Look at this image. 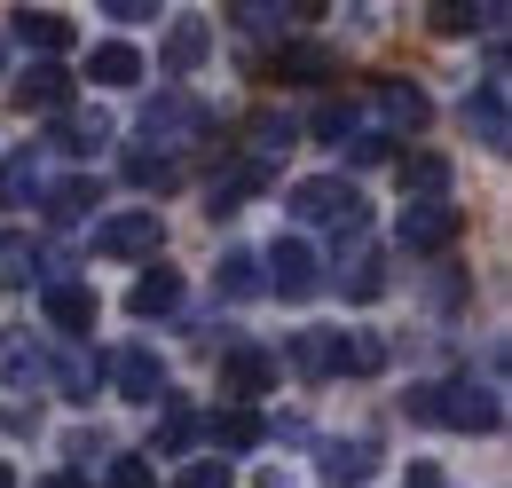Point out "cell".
<instances>
[{
  "label": "cell",
  "mask_w": 512,
  "mask_h": 488,
  "mask_svg": "<svg viewBox=\"0 0 512 488\" xmlns=\"http://www.w3.org/2000/svg\"><path fill=\"white\" fill-rule=\"evenodd\" d=\"M95 142H111V119H103V111H79V119L56 126V150H95Z\"/></svg>",
  "instance_id": "obj_21"
},
{
  "label": "cell",
  "mask_w": 512,
  "mask_h": 488,
  "mask_svg": "<svg viewBox=\"0 0 512 488\" xmlns=\"http://www.w3.org/2000/svg\"><path fill=\"white\" fill-rule=\"evenodd\" d=\"M205 40H213V32H205L197 16H182V24H174V40H166V71H190V63L205 56Z\"/></svg>",
  "instance_id": "obj_20"
},
{
  "label": "cell",
  "mask_w": 512,
  "mask_h": 488,
  "mask_svg": "<svg viewBox=\"0 0 512 488\" xmlns=\"http://www.w3.org/2000/svg\"><path fill=\"white\" fill-rule=\"evenodd\" d=\"M111 488H158L150 457H119V465H111Z\"/></svg>",
  "instance_id": "obj_33"
},
{
  "label": "cell",
  "mask_w": 512,
  "mask_h": 488,
  "mask_svg": "<svg viewBox=\"0 0 512 488\" xmlns=\"http://www.w3.org/2000/svg\"><path fill=\"white\" fill-rule=\"evenodd\" d=\"M0 63H8V40H0Z\"/></svg>",
  "instance_id": "obj_40"
},
{
  "label": "cell",
  "mask_w": 512,
  "mask_h": 488,
  "mask_svg": "<svg viewBox=\"0 0 512 488\" xmlns=\"http://www.w3.org/2000/svg\"><path fill=\"white\" fill-rule=\"evenodd\" d=\"M371 465H379V449H371V441H331V449H323V481H371Z\"/></svg>",
  "instance_id": "obj_15"
},
{
  "label": "cell",
  "mask_w": 512,
  "mask_h": 488,
  "mask_svg": "<svg viewBox=\"0 0 512 488\" xmlns=\"http://www.w3.org/2000/svg\"><path fill=\"white\" fill-rule=\"evenodd\" d=\"M40 488H87V481H79V473H48Z\"/></svg>",
  "instance_id": "obj_38"
},
{
  "label": "cell",
  "mask_w": 512,
  "mask_h": 488,
  "mask_svg": "<svg viewBox=\"0 0 512 488\" xmlns=\"http://www.w3.org/2000/svg\"><path fill=\"white\" fill-rule=\"evenodd\" d=\"M0 488H16V473H8V465H0Z\"/></svg>",
  "instance_id": "obj_39"
},
{
  "label": "cell",
  "mask_w": 512,
  "mask_h": 488,
  "mask_svg": "<svg viewBox=\"0 0 512 488\" xmlns=\"http://www.w3.org/2000/svg\"><path fill=\"white\" fill-rule=\"evenodd\" d=\"M410 488H442V473H434V465H418V473H410Z\"/></svg>",
  "instance_id": "obj_37"
},
{
  "label": "cell",
  "mask_w": 512,
  "mask_h": 488,
  "mask_svg": "<svg viewBox=\"0 0 512 488\" xmlns=\"http://www.w3.org/2000/svg\"><path fill=\"white\" fill-rule=\"evenodd\" d=\"M386 347L379 339H331V370H379Z\"/></svg>",
  "instance_id": "obj_26"
},
{
  "label": "cell",
  "mask_w": 512,
  "mask_h": 488,
  "mask_svg": "<svg viewBox=\"0 0 512 488\" xmlns=\"http://www.w3.org/2000/svg\"><path fill=\"white\" fill-rule=\"evenodd\" d=\"M16 40L24 48H71V16H56V8H16Z\"/></svg>",
  "instance_id": "obj_14"
},
{
  "label": "cell",
  "mask_w": 512,
  "mask_h": 488,
  "mask_svg": "<svg viewBox=\"0 0 512 488\" xmlns=\"http://www.w3.org/2000/svg\"><path fill=\"white\" fill-rule=\"evenodd\" d=\"M347 126H355V103H347V95H331V103L316 111V134H323V142H339Z\"/></svg>",
  "instance_id": "obj_31"
},
{
  "label": "cell",
  "mask_w": 512,
  "mask_h": 488,
  "mask_svg": "<svg viewBox=\"0 0 512 488\" xmlns=\"http://www.w3.org/2000/svg\"><path fill=\"white\" fill-rule=\"evenodd\" d=\"M32 268H40V252H32V237H0V284H32Z\"/></svg>",
  "instance_id": "obj_23"
},
{
  "label": "cell",
  "mask_w": 512,
  "mask_h": 488,
  "mask_svg": "<svg viewBox=\"0 0 512 488\" xmlns=\"http://www.w3.org/2000/svg\"><path fill=\"white\" fill-rule=\"evenodd\" d=\"M379 292H386V260H379V252H363L355 276H347V300H379Z\"/></svg>",
  "instance_id": "obj_27"
},
{
  "label": "cell",
  "mask_w": 512,
  "mask_h": 488,
  "mask_svg": "<svg viewBox=\"0 0 512 488\" xmlns=\"http://www.w3.org/2000/svg\"><path fill=\"white\" fill-rule=\"evenodd\" d=\"M465 229V213L449 197H426V205H402V252H442L449 237Z\"/></svg>",
  "instance_id": "obj_2"
},
{
  "label": "cell",
  "mask_w": 512,
  "mask_h": 488,
  "mask_svg": "<svg viewBox=\"0 0 512 488\" xmlns=\"http://www.w3.org/2000/svg\"><path fill=\"white\" fill-rule=\"evenodd\" d=\"M292 363H300V370H331V339H323V331H308V339L292 347Z\"/></svg>",
  "instance_id": "obj_35"
},
{
  "label": "cell",
  "mask_w": 512,
  "mask_h": 488,
  "mask_svg": "<svg viewBox=\"0 0 512 488\" xmlns=\"http://www.w3.org/2000/svg\"><path fill=\"white\" fill-rule=\"evenodd\" d=\"M205 433H213L221 449H253V441H260L268 426H260L253 410H213V426H205Z\"/></svg>",
  "instance_id": "obj_19"
},
{
  "label": "cell",
  "mask_w": 512,
  "mask_h": 488,
  "mask_svg": "<svg viewBox=\"0 0 512 488\" xmlns=\"http://www.w3.org/2000/svg\"><path fill=\"white\" fill-rule=\"evenodd\" d=\"M442 189H449V158H434V150L402 158V197H410V205H426V197H442Z\"/></svg>",
  "instance_id": "obj_16"
},
{
  "label": "cell",
  "mask_w": 512,
  "mask_h": 488,
  "mask_svg": "<svg viewBox=\"0 0 512 488\" xmlns=\"http://www.w3.org/2000/svg\"><path fill=\"white\" fill-rule=\"evenodd\" d=\"M268 378H276V363H268L260 347H229V355H221V394H237V402L268 394Z\"/></svg>",
  "instance_id": "obj_9"
},
{
  "label": "cell",
  "mask_w": 512,
  "mask_h": 488,
  "mask_svg": "<svg viewBox=\"0 0 512 488\" xmlns=\"http://www.w3.org/2000/svg\"><path fill=\"white\" fill-rule=\"evenodd\" d=\"M190 441H197V418L174 402V410H166V426H158V457H174V449H190Z\"/></svg>",
  "instance_id": "obj_28"
},
{
  "label": "cell",
  "mask_w": 512,
  "mask_h": 488,
  "mask_svg": "<svg viewBox=\"0 0 512 488\" xmlns=\"http://www.w3.org/2000/svg\"><path fill=\"white\" fill-rule=\"evenodd\" d=\"M174 488H229V465H221V457H205V465H190Z\"/></svg>",
  "instance_id": "obj_36"
},
{
  "label": "cell",
  "mask_w": 512,
  "mask_h": 488,
  "mask_svg": "<svg viewBox=\"0 0 512 488\" xmlns=\"http://www.w3.org/2000/svg\"><path fill=\"white\" fill-rule=\"evenodd\" d=\"M182 300V276H174V268H150V276H142V284H134V315H166V307Z\"/></svg>",
  "instance_id": "obj_18"
},
{
  "label": "cell",
  "mask_w": 512,
  "mask_h": 488,
  "mask_svg": "<svg viewBox=\"0 0 512 488\" xmlns=\"http://www.w3.org/2000/svg\"><path fill=\"white\" fill-rule=\"evenodd\" d=\"M95 252H111V260L158 252V213H119V221H103V229H95Z\"/></svg>",
  "instance_id": "obj_4"
},
{
  "label": "cell",
  "mask_w": 512,
  "mask_h": 488,
  "mask_svg": "<svg viewBox=\"0 0 512 488\" xmlns=\"http://www.w3.org/2000/svg\"><path fill=\"white\" fill-rule=\"evenodd\" d=\"M111 378H119L127 402H166V363H158L150 347H127V355L111 363Z\"/></svg>",
  "instance_id": "obj_7"
},
{
  "label": "cell",
  "mask_w": 512,
  "mask_h": 488,
  "mask_svg": "<svg viewBox=\"0 0 512 488\" xmlns=\"http://www.w3.org/2000/svg\"><path fill=\"white\" fill-rule=\"evenodd\" d=\"M465 126H473L489 150H505V134H512V126H505V79H489V87L465 103Z\"/></svg>",
  "instance_id": "obj_12"
},
{
  "label": "cell",
  "mask_w": 512,
  "mask_h": 488,
  "mask_svg": "<svg viewBox=\"0 0 512 488\" xmlns=\"http://www.w3.org/2000/svg\"><path fill=\"white\" fill-rule=\"evenodd\" d=\"M292 213H300V221H331V229H339L347 213H363V197H355L347 182H300V189H292Z\"/></svg>",
  "instance_id": "obj_5"
},
{
  "label": "cell",
  "mask_w": 512,
  "mask_h": 488,
  "mask_svg": "<svg viewBox=\"0 0 512 488\" xmlns=\"http://www.w3.org/2000/svg\"><path fill=\"white\" fill-rule=\"evenodd\" d=\"M221 292H229V300H253L260 292V260L253 252H229V260H221Z\"/></svg>",
  "instance_id": "obj_25"
},
{
  "label": "cell",
  "mask_w": 512,
  "mask_h": 488,
  "mask_svg": "<svg viewBox=\"0 0 512 488\" xmlns=\"http://www.w3.org/2000/svg\"><path fill=\"white\" fill-rule=\"evenodd\" d=\"M276 79H300V87H316V79H339V56L331 48H308V40H292V48H276V63H268Z\"/></svg>",
  "instance_id": "obj_11"
},
{
  "label": "cell",
  "mask_w": 512,
  "mask_h": 488,
  "mask_svg": "<svg viewBox=\"0 0 512 488\" xmlns=\"http://www.w3.org/2000/svg\"><path fill=\"white\" fill-rule=\"evenodd\" d=\"M253 150H292V119H253Z\"/></svg>",
  "instance_id": "obj_34"
},
{
  "label": "cell",
  "mask_w": 512,
  "mask_h": 488,
  "mask_svg": "<svg viewBox=\"0 0 512 488\" xmlns=\"http://www.w3.org/2000/svg\"><path fill=\"white\" fill-rule=\"evenodd\" d=\"M56 378H64V394H71V402H87V394H95V363H87V355H71Z\"/></svg>",
  "instance_id": "obj_32"
},
{
  "label": "cell",
  "mask_w": 512,
  "mask_h": 488,
  "mask_svg": "<svg viewBox=\"0 0 512 488\" xmlns=\"http://www.w3.org/2000/svg\"><path fill=\"white\" fill-rule=\"evenodd\" d=\"M48 323H56L64 339H87V331H95V292H87V284H48Z\"/></svg>",
  "instance_id": "obj_10"
},
{
  "label": "cell",
  "mask_w": 512,
  "mask_h": 488,
  "mask_svg": "<svg viewBox=\"0 0 512 488\" xmlns=\"http://www.w3.org/2000/svg\"><path fill=\"white\" fill-rule=\"evenodd\" d=\"M8 95H16V111H64V103H71V71H64V63H32Z\"/></svg>",
  "instance_id": "obj_6"
},
{
  "label": "cell",
  "mask_w": 512,
  "mask_h": 488,
  "mask_svg": "<svg viewBox=\"0 0 512 488\" xmlns=\"http://www.w3.org/2000/svg\"><path fill=\"white\" fill-rule=\"evenodd\" d=\"M0 370H8V378H40V347H32V339H8V347H0Z\"/></svg>",
  "instance_id": "obj_30"
},
{
  "label": "cell",
  "mask_w": 512,
  "mask_h": 488,
  "mask_svg": "<svg viewBox=\"0 0 512 488\" xmlns=\"http://www.w3.org/2000/svg\"><path fill=\"white\" fill-rule=\"evenodd\" d=\"M87 79H103V87H134V79H142V56H134L127 40H103V48L87 56Z\"/></svg>",
  "instance_id": "obj_17"
},
{
  "label": "cell",
  "mask_w": 512,
  "mask_h": 488,
  "mask_svg": "<svg viewBox=\"0 0 512 488\" xmlns=\"http://www.w3.org/2000/svg\"><path fill=\"white\" fill-rule=\"evenodd\" d=\"M40 189V166H32V150H16L8 166H0V205H24Z\"/></svg>",
  "instance_id": "obj_24"
},
{
  "label": "cell",
  "mask_w": 512,
  "mask_h": 488,
  "mask_svg": "<svg viewBox=\"0 0 512 488\" xmlns=\"http://www.w3.org/2000/svg\"><path fill=\"white\" fill-rule=\"evenodd\" d=\"M127 174H134L142 189H174V158H150V150H134V158H127Z\"/></svg>",
  "instance_id": "obj_29"
},
{
  "label": "cell",
  "mask_w": 512,
  "mask_h": 488,
  "mask_svg": "<svg viewBox=\"0 0 512 488\" xmlns=\"http://www.w3.org/2000/svg\"><path fill=\"white\" fill-rule=\"evenodd\" d=\"M142 134H150V142H182V134H197V103H190V95L150 103V111H142Z\"/></svg>",
  "instance_id": "obj_13"
},
{
  "label": "cell",
  "mask_w": 512,
  "mask_h": 488,
  "mask_svg": "<svg viewBox=\"0 0 512 488\" xmlns=\"http://www.w3.org/2000/svg\"><path fill=\"white\" fill-rule=\"evenodd\" d=\"M410 418L457 426V433H489L497 426V394H481V386H418L410 394Z\"/></svg>",
  "instance_id": "obj_1"
},
{
  "label": "cell",
  "mask_w": 512,
  "mask_h": 488,
  "mask_svg": "<svg viewBox=\"0 0 512 488\" xmlns=\"http://www.w3.org/2000/svg\"><path fill=\"white\" fill-rule=\"evenodd\" d=\"M379 119L394 134H418V126L434 119V103H426V87H410V79H379Z\"/></svg>",
  "instance_id": "obj_8"
},
{
  "label": "cell",
  "mask_w": 512,
  "mask_h": 488,
  "mask_svg": "<svg viewBox=\"0 0 512 488\" xmlns=\"http://www.w3.org/2000/svg\"><path fill=\"white\" fill-rule=\"evenodd\" d=\"M268 284H276L284 300H308V292L323 284V276H316V252H308L300 237H276V252H268Z\"/></svg>",
  "instance_id": "obj_3"
},
{
  "label": "cell",
  "mask_w": 512,
  "mask_h": 488,
  "mask_svg": "<svg viewBox=\"0 0 512 488\" xmlns=\"http://www.w3.org/2000/svg\"><path fill=\"white\" fill-rule=\"evenodd\" d=\"M87 205H103V189H95V182H56V189H48V221H79Z\"/></svg>",
  "instance_id": "obj_22"
}]
</instances>
